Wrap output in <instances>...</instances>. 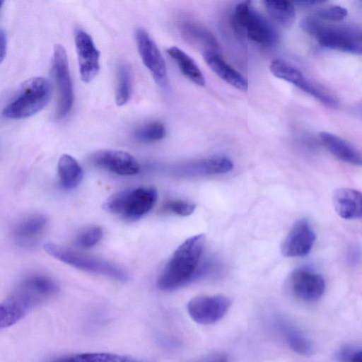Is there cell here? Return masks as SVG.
<instances>
[{"label":"cell","instance_id":"4316f807","mask_svg":"<svg viewBox=\"0 0 362 362\" xmlns=\"http://www.w3.org/2000/svg\"><path fill=\"white\" fill-rule=\"evenodd\" d=\"M264 5L271 18L284 27H290L294 22L296 11L293 4L287 1H264Z\"/></svg>","mask_w":362,"mask_h":362},{"label":"cell","instance_id":"e575fe53","mask_svg":"<svg viewBox=\"0 0 362 362\" xmlns=\"http://www.w3.org/2000/svg\"><path fill=\"white\" fill-rule=\"evenodd\" d=\"M208 362H227V357L222 354L216 355L213 356Z\"/></svg>","mask_w":362,"mask_h":362},{"label":"cell","instance_id":"e0dca14e","mask_svg":"<svg viewBox=\"0 0 362 362\" xmlns=\"http://www.w3.org/2000/svg\"><path fill=\"white\" fill-rule=\"evenodd\" d=\"M34 308L15 290L0 303V329L8 327L20 321Z\"/></svg>","mask_w":362,"mask_h":362},{"label":"cell","instance_id":"83f0119b","mask_svg":"<svg viewBox=\"0 0 362 362\" xmlns=\"http://www.w3.org/2000/svg\"><path fill=\"white\" fill-rule=\"evenodd\" d=\"M132 94V72L129 66L122 64L118 69L117 86L115 101L118 106H123L128 103Z\"/></svg>","mask_w":362,"mask_h":362},{"label":"cell","instance_id":"836d02e7","mask_svg":"<svg viewBox=\"0 0 362 362\" xmlns=\"http://www.w3.org/2000/svg\"><path fill=\"white\" fill-rule=\"evenodd\" d=\"M6 53V36L5 32L0 29V63L4 60Z\"/></svg>","mask_w":362,"mask_h":362},{"label":"cell","instance_id":"30bf717a","mask_svg":"<svg viewBox=\"0 0 362 362\" xmlns=\"http://www.w3.org/2000/svg\"><path fill=\"white\" fill-rule=\"evenodd\" d=\"M74 42L81 78L83 82L89 83L99 71L100 52L91 36L81 28L75 30Z\"/></svg>","mask_w":362,"mask_h":362},{"label":"cell","instance_id":"7a4b0ae2","mask_svg":"<svg viewBox=\"0 0 362 362\" xmlns=\"http://www.w3.org/2000/svg\"><path fill=\"white\" fill-rule=\"evenodd\" d=\"M300 26L325 47L356 54H361V31L356 26L327 25L313 16L305 17Z\"/></svg>","mask_w":362,"mask_h":362},{"label":"cell","instance_id":"f1b7e54d","mask_svg":"<svg viewBox=\"0 0 362 362\" xmlns=\"http://www.w3.org/2000/svg\"><path fill=\"white\" fill-rule=\"evenodd\" d=\"M166 130L160 122H151L146 124L134 132L135 138L141 142L150 143L159 141L165 137Z\"/></svg>","mask_w":362,"mask_h":362},{"label":"cell","instance_id":"d4e9b609","mask_svg":"<svg viewBox=\"0 0 362 362\" xmlns=\"http://www.w3.org/2000/svg\"><path fill=\"white\" fill-rule=\"evenodd\" d=\"M269 70L274 76L296 86L303 91L309 83L300 70L282 59H276L271 62Z\"/></svg>","mask_w":362,"mask_h":362},{"label":"cell","instance_id":"5bb4252c","mask_svg":"<svg viewBox=\"0 0 362 362\" xmlns=\"http://www.w3.org/2000/svg\"><path fill=\"white\" fill-rule=\"evenodd\" d=\"M233 168V163L228 158L214 156L180 164L173 171L180 177H202L227 173Z\"/></svg>","mask_w":362,"mask_h":362},{"label":"cell","instance_id":"ac0fdd59","mask_svg":"<svg viewBox=\"0 0 362 362\" xmlns=\"http://www.w3.org/2000/svg\"><path fill=\"white\" fill-rule=\"evenodd\" d=\"M203 57L210 69L222 80L241 90H247V79L230 66L216 52H203Z\"/></svg>","mask_w":362,"mask_h":362},{"label":"cell","instance_id":"3957f363","mask_svg":"<svg viewBox=\"0 0 362 362\" xmlns=\"http://www.w3.org/2000/svg\"><path fill=\"white\" fill-rule=\"evenodd\" d=\"M157 197V191L152 187L127 189L108 197L103 202V208L127 220L136 221L153 207Z\"/></svg>","mask_w":362,"mask_h":362},{"label":"cell","instance_id":"f546056e","mask_svg":"<svg viewBox=\"0 0 362 362\" xmlns=\"http://www.w3.org/2000/svg\"><path fill=\"white\" fill-rule=\"evenodd\" d=\"M103 235V231L100 226H91L82 230L77 235L76 244L81 248H90L101 240Z\"/></svg>","mask_w":362,"mask_h":362},{"label":"cell","instance_id":"4fadbf2b","mask_svg":"<svg viewBox=\"0 0 362 362\" xmlns=\"http://www.w3.org/2000/svg\"><path fill=\"white\" fill-rule=\"evenodd\" d=\"M91 163L101 168L120 175H132L139 173L136 159L128 152L120 150H101L90 156Z\"/></svg>","mask_w":362,"mask_h":362},{"label":"cell","instance_id":"9a60e30c","mask_svg":"<svg viewBox=\"0 0 362 362\" xmlns=\"http://www.w3.org/2000/svg\"><path fill=\"white\" fill-rule=\"evenodd\" d=\"M332 203L341 218L346 220L361 218L362 196L359 191L351 188L337 189L333 193Z\"/></svg>","mask_w":362,"mask_h":362},{"label":"cell","instance_id":"603a6c76","mask_svg":"<svg viewBox=\"0 0 362 362\" xmlns=\"http://www.w3.org/2000/svg\"><path fill=\"white\" fill-rule=\"evenodd\" d=\"M168 55L175 62L180 71L198 86L205 84V78L195 62L181 49L173 46L167 49Z\"/></svg>","mask_w":362,"mask_h":362},{"label":"cell","instance_id":"277c9868","mask_svg":"<svg viewBox=\"0 0 362 362\" xmlns=\"http://www.w3.org/2000/svg\"><path fill=\"white\" fill-rule=\"evenodd\" d=\"M49 98L50 86L46 78H29L23 83L18 95L4 108L2 115L10 119L29 117L46 106Z\"/></svg>","mask_w":362,"mask_h":362},{"label":"cell","instance_id":"1f68e13d","mask_svg":"<svg viewBox=\"0 0 362 362\" xmlns=\"http://www.w3.org/2000/svg\"><path fill=\"white\" fill-rule=\"evenodd\" d=\"M348 14L346 8L340 6H330L319 9L316 12L318 18L330 21L343 20Z\"/></svg>","mask_w":362,"mask_h":362},{"label":"cell","instance_id":"ffe728a7","mask_svg":"<svg viewBox=\"0 0 362 362\" xmlns=\"http://www.w3.org/2000/svg\"><path fill=\"white\" fill-rule=\"evenodd\" d=\"M320 138L325 148L339 160L356 165H361V153L347 141L327 132H320Z\"/></svg>","mask_w":362,"mask_h":362},{"label":"cell","instance_id":"d590c367","mask_svg":"<svg viewBox=\"0 0 362 362\" xmlns=\"http://www.w3.org/2000/svg\"><path fill=\"white\" fill-rule=\"evenodd\" d=\"M4 1H0V10L4 4Z\"/></svg>","mask_w":362,"mask_h":362},{"label":"cell","instance_id":"6da1fadb","mask_svg":"<svg viewBox=\"0 0 362 362\" xmlns=\"http://www.w3.org/2000/svg\"><path fill=\"white\" fill-rule=\"evenodd\" d=\"M205 243L204 234L187 238L174 252L158 279L162 291H170L194 281Z\"/></svg>","mask_w":362,"mask_h":362},{"label":"cell","instance_id":"44dd1931","mask_svg":"<svg viewBox=\"0 0 362 362\" xmlns=\"http://www.w3.org/2000/svg\"><path fill=\"white\" fill-rule=\"evenodd\" d=\"M276 322L285 341L293 351L303 356L313 355V344L300 329L282 319L277 320Z\"/></svg>","mask_w":362,"mask_h":362},{"label":"cell","instance_id":"5b68a950","mask_svg":"<svg viewBox=\"0 0 362 362\" xmlns=\"http://www.w3.org/2000/svg\"><path fill=\"white\" fill-rule=\"evenodd\" d=\"M44 250L50 256L81 270L118 281L128 279V274L122 268L105 259L51 243L45 244Z\"/></svg>","mask_w":362,"mask_h":362},{"label":"cell","instance_id":"2e32d148","mask_svg":"<svg viewBox=\"0 0 362 362\" xmlns=\"http://www.w3.org/2000/svg\"><path fill=\"white\" fill-rule=\"evenodd\" d=\"M40 305L54 297L58 286L51 278L43 274H32L25 277L17 286Z\"/></svg>","mask_w":362,"mask_h":362},{"label":"cell","instance_id":"cb8c5ba5","mask_svg":"<svg viewBox=\"0 0 362 362\" xmlns=\"http://www.w3.org/2000/svg\"><path fill=\"white\" fill-rule=\"evenodd\" d=\"M46 217L40 214H35L23 218L13 229V234L21 242L31 241L40 235L47 225Z\"/></svg>","mask_w":362,"mask_h":362},{"label":"cell","instance_id":"7402d4cb","mask_svg":"<svg viewBox=\"0 0 362 362\" xmlns=\"http://www.w3.org/2000/svg\"><path fill=\"white\" fill-rule=\"evenodd\" d=\"M57 172L60 185L66 189L77 187L83 176L81 165L74 158L68 154H64L59 158Z\"/></svg>","mask_w":362,"mask_h":362},{"label":"cell","instance_id":"8fae6325","mask_svg":"<svg viewBox=\"0 0 362 362\" xmlns=\"http://www.w3.org/2000/svg\"><path fill=\"white\" fill-rule=\"evenodd\" d=\"M135 38L142 62L149 70L157 83L164 86L166 83V66L164 59L156 42L141 28L136 29Z\"/></svg>","mask_w":362,"mask_h":362},{"label":"cell","instance_id":"d6a6232c","mask_svg":"<svg viewBox=\"0 0 362 362\" xmlns=\"http://www.w3.org/2000/svg\"><path fill=\"white\" fill-rule=\"evenodd\" d=\"M336 357L339 362H362L361 348L344 346L337 352Z\"/></svg>","mask_w":362,"mask_h":362},{"label":"cell","instance_id":"8992f818","mask_svg":"<svg viewBox=\"0 0 362 362\" xmlns=\"http://www.w3.org/2000/svg\"><path fill=\"white\" fill-rule=\"evenodd\" d=\"M232 23L240 34L262 45H271L278 40L274 26L251 5L243 1L234 8Z\"/></svg>","mask_w":362,"mask_h":362},{"label":"cell","instance_id":"484cf974","mask_svg":"<svg viewBox=\"0 0 362 362\" xmlns=\"http://www.w3.org/2000/svg\"><path fill=\"white\" fill-rule=\"evenodd\" d=\"M50 362H144L138 358L110 353H84L60 357Z\"/></svg>","mask_w":362,"mask_h":362},{"label":"cell","instance_id":"52a82bcc","mask_svg":"<svg viewBox=\"0 0 362 362\" xmlns=\"http://www.w3.org/2000/svg\"><path fill=\"white\" fill-rule=\"evenodd\" d=\"M52 68L58 91L56 114L59 119H62L72 108L74 90L66 52L60 44L55 45L53 48Z\"/></svg>","mask_w":362,"mask_h":362},{"label":"cell","instance_id":"7c38bea8","mask_svg":"<svg viewBox=\"0 0 362 362\" xmlns=\"http://www.w3.org/2000/svg\"><path fill=\"white\" fill-rule=\"evenodd\" d=\"M316 240V235L305 219L298 220L281 245L282 255L287 257H303L308 255Z\"/></svg>","mask_w":362,"mask_h":362},{"label":"cell","instance_id":"9c48e42d","mask_svg":"<svg viewBox=\"0 0 362 362\" xmlns=\"http://www.w3.org/2000/svg\"><path fill=\"white\" fill-rule=\"evenodd\" d=\"M230 305V299L223 295L200 296L188 303L187 311L195 322L210 325L220 320Z\"/></svg>","mask_w":362,"mask_h":362},{"label":"cell","instance_id":"4dcf8cb0","mask_svg":"<svg viewBox=\"0 0 362 362\" xmlns=\"http://www.w3.org/2000/svg\"><path fill=\"white\" fill-rule=\"evenodd\" d=\"M195 204L183 200H169L163 205V210L181 216L192 214L195 209Z\"/></svg>","mask_w":362,"mask_h":362},{"label":"cell","instance_id":"ba28073f","mask_svg":"<svg viewBox=\"0 0 362 362\" xmlns=\"http://www.w3.org/2000/svg\"><path fill=\"white\" fill-rule=\"evenodd\" d=\"M287 286L296 298L304 302H315L323 295L325 282L320 274L308 269L299 268L288 276Z\"/></svg>","mask_w":362,"mask_h":362},{"label":"cell","instance_id":"d6986e66","mask_svg":"<svg viewBox=\"0 0 362 362\" xmlns=\"http://www.w3.org/2000/svg\"><path fill=\"white\" fill-rule=\"evenodd\" d=\"M178 29L186 41L203 49V52H216L218 43L215 37L202 25L190 21H183L180 23Z\"/></svg>","mask_w":362,"mask_h":362}]
</instances>
